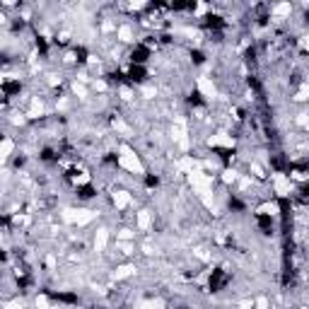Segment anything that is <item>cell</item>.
I'll use <instances>...</instances> for the list:
<instances>
[{"instance_id": "1", "label": "cell", "mask_w": 309, "mask_h": 309, "mask_svg": "<svg viewBox=\"0 0 309 309\" xmlns=\"http://www.w3.org/2000/svg\"><path fill=\"white\" fill-rule=\"evenodd\" d=\"M150 56H152V49H150V46H145V41H140V44H136V46L131 49L128 60H131V65H145Z\"/></svg>"}, {"instance_id": "2", "label": "cell", "mask_w": 309, "mask_h": 309, "mask_svg": "<svg viewBox=\"0 0 309 309\" xmlns=\"http://www.w3.org/2000/svg\"><path fill=\"white\" fill-rule=\"evenodd\" d=\"M227 282H229V276H227L223 268H213V273H210V278H208V287H210V292H220V290H225Z\"/></svg>"}, {"instance_id": "3", "label": "cell", "mask_w": 309, "mask_h": 309, "mask_svg": "<svg viewBox=\"0 0 309 309\" xmlns=\"http://www.w3.org/2000/svg\"><path fill=\"white\" fill-rule=\"evenodd\" d=\"M123 78H126V83H131V84H142L147 80V68L145 65H128V70L123 73Z\"/></svg>"}, {"instance_id": "4", "label": "cell", "mask_w": 309, "mask_h": 309, "mask_svg": "<svg viewBox=\"0 0 309 309\" xmlns=\"http://www.w3.org/2000/svg\"><path fill=\"white\" fill-rule=\"evenodd\" d=\"M205 29H210V31H223L227 27L225 17H220V15H215V12H208L205 17H203V22H200Z\"/></svg>"}, {"instance_id": "5", "label": "cell", "mask_w": 309, "mask_h": 309, "mask_svg": "<svg viewBox=\"0 0 309 309\" xmlns=\"http://www.w3.org/2000/svg\"><path fill=\"white\" fill-rule=\"evenodd\" d=\"M51 300H56V302H63V305H78L80 302V297H78V292H54V290H44Z\"/></svg>"}, {"instance_id": "6", "label": "cell", "mask_w": 309, "mask_h": 309, "mask_svg": "<svg viewBox=\"0 0 309 309\" xmlns=\"http://www.w3.org/2000/svg\"><path fill=\"white\" fill-rule=\"evenodd\" d=\"M253 220H256L258 232H263V234H273V218H271L268 213H256Z\"/></svg>"}, {"instance_id": "7", "label": "cell", "mask_w": 309, "mask_h": 309, "mask_svg": "<svg viewBox=\"0 0 309 309\" xmlns=\"http://www.w3.org/2000/svg\"><path fill=\"white\" fill-rule=\"evenodd\" d=\"M39 160H41V162H46V165H54V162L60 160V150L51 147V145H44V147L39 150Z\"/></svg>"}, {"instance_id": "8", "label": "cell", "mask_w": 309, "mask_h": 309, "mask_svg": "<svg viewBox=\"0 0 309 309\" xmlns=\"http://www.w3.org/2000/svg\"><path fill=\"white\" fill-rule=\"evenodd\" d=\"M75 194H78L80 200H89V198L97 196V189H94L92 184H78V186H75Z\"/></svg>"}, {"instance_id": "9", "label": "cell", "mask_w": 309, "mask_h": 309, "mask_svg": "<svg viewBox=\"0 0 309 309\" xmlns=\"http://www.w3.org/2000/svg\"><path fill=\"white\" fill-rule=\"evenodd\" d=\"M213 152H218V155H220V160H223L225 165H229V162L234 160V155H237V152H234V147H232V150H229V147H213Z\"/></svg>"}, {"instance_id": "10", "label": "cell", "mask_w": 309, "mask_h": 309, "mask_svg": "<svg viewBox=\"0 0 309 309\" xmlns=\"http://www.w3.org/2000/svg\"><path fill=\"white\" fill-rule=\"evenodd\" d=\"M34 46H36V51H39L41 56H49V41H46L41 34H36V36H34Z\"/></svg>"}, {"instance_id": "11", "label": "cell", "mask_w": 309, "mask_h": 309, "mask_svg": "<svg viewBox=\"0 0 309 309\" xmlns=\"http://www.w3.org/2000/svg\"><path fill=\"white\" fill-rule=\"evenodd\" d=\"M189 104H191V107H205V99H203V94H200L198 89H191V94H189Z\"/></svg>"}, {"instance_id": "12", "label": "cell", "mask_w": 309, "mask_h": 309, "mask_svg": "<svg viewBox=\"0 0 309 309\" xmlns=\"http://www.w3.org/2000/svg\"><path fill=\"white\" fill-rule=\"evenodd\" d=\"M73 54H75V60L83 65V63H87V58H89V51L84 49V46H75L73 49Z\"/></svg>"}, {"instance_id": "13", "label": "cell", "mask_w": 309, "mask_h": 309, "mask_svg": "<svg viewBox=\"0 0 309 309\" xmlns=\"http://www.w3.org/2000/svg\"><path fill=\"white\" fill-rule=\"evenodd\" d=\"M229 210H232V213H244V210H247V205H244V203H242L237 196H232V198H229Z\"/></svg>"}, {"instance_id": "14", "label": "cell", "mask_w": 309, "mask_h": 309, "mask_svg": "<svg viewBox=\"0 0 309 309\" xmlns=\"http://www.w3.org/2000/svg\"><path fill=\"white\" fill-rule=\"evenodd\" d=\"M189 56H191V63H194V65H203V63H205V54H203L200 49H191Z\"/></svg>"}, {"instance_id": "15", "label": "cell", "mask_w": 309, "mask_h": 309, "mask_svg": "<svg viewBox=\"0 0 309 309\" xmlns=\"http://www.w3.org/2000/svg\"><path fill=\"white\" fill-rule=\"evenodd\" d=\"M145 186L147 189H157L160 186V176L157 174H145Z\"/></svg>"}, {"instance_id": "16", "label": "cell", "mask_w": 309, "mask_h": 309, "mask_svg": "<svg viewBox=\"0 0 309 309\" xmlns=\"http://www.w3.org/2000/svg\"><path fill=\"white\" fill-rule=\"evenodd\" d=\"M0 227H2V229H10V227H12V218H10L7 213H0Z\"/></svg>"}, {"instance_id": "17", "label": "cell", "mask_w": 309, "mask_h": 309, "mask_svg": "<svg viewBox=\"0 0 309 309\" xmlns=\"http://www.w3.org/2000/svg\"><path fill=\"white\" fill-rule=\"evenodd\" d=\"M256 54H258V51H256V46H249V49H247V54H244V60H247V63H256Z\"/></svg>"}, {"instance_id": "18", "label": "cell", "mask_w": 309, "mask_h": 309, "mask_svg": "<svg viewBox=\"0 0 309 309\" xmlns=\"http://www.w3.org/2000/svg\"><path fill=\"white\" fill-rule=\"evenodd\" d=\"M10 29H12L15 34L22 31V29H25V20H12V22H10Z\"/></svg>"}, {"instance_id": "19", "label": "cell", "mask_w": 309, "mask_h": 309, "mask_svg": "<svg viewBox=\"0 0 309 309\" xmlns=\"http://www.w3.org/2000/svg\"><path fill=\"white\" fill-rule=\"evenodd\" d=\"M7 258H10V256H7V252H5V249H2V247H0V263H5V261H7Z\"/></svg>"}, {"instance_id": "20", "label": "cell", "mask_w": 309, "mask_h": 309, "mask_svg": "<svg viewBox=\"0 0 309 309\" xmlns=\"http://www.w3.org/2000/svg\"><path fill=\"white\" fill-rule=\"evenodd\" d=\"M2 138H5V136H2V131H0V142H2Z\"/></svg>"}, {"instance_id": "21", "label": "cell", "mask_w": 309, "mask_h": 309, "mask_svg": "<svg viewBox=\"0 0 309 309\" xmlns=\"http://www.w3.org/2000/svg\"><path fill=\"white\" fill-rule=\"evenodd\" d=\"M0 7H2V2H0Z\"/></svg>"}]
</instances>
